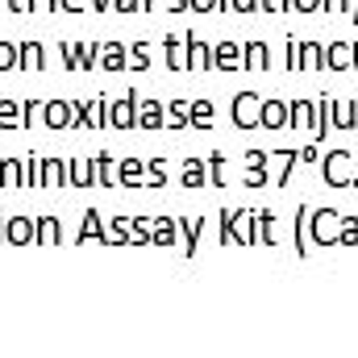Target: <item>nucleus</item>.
<instances>
[{
  "label": "nucleus",
  "mask_w": 358,
  "mask_h": 358,
  "mask_svg": "<svg viewBox=\"0 0 358 358\" xmlns=\"http://www.w3.org/2000/svg\"><path fill=\"white\" fill-rule=\"evenodd\" d=\"M71 125H80V129H100V125H108V100L71 104Z\"/></svg>",
  "instance_id": "1"
},
{
  "label": "nucleus",
  "mask_w": 358,
  "mask_h": 358,
  "mask_svg": "<svg viewBox=\"0 0 358 358\" xmlns=\"http://www.w3.org/2000/svg\"><path fill=\"white\" fill-rule=\"evenodd\" d=\"M308 234H313L317 242H338V234H342V217H338L334 208L308 213Z\"/></svg>",
  "instance_id": "2"
},
{
  "label": "nucleus",
  "mask_w": 358,
  "mask_h": 358,
  "mask_svg": "<svg viewBox=\"0 0 358 358\" xmlns=\"http://www.w3.org/2000/svg\"><path fill=\"white\" fill-rule=\"evenodd\" d=\"M325 179H329L334 187L350 183V179H355V155H350V150H334V155L325 159Z\"/></svg>",
  "instance_id": "3"
},
{
  "label": "nucleus",
  "mask_w": 358,
  "mask_h": 358,
  "mask_svg": "<svg viewBox=\"0 0 358 358\" xmlns=\"http://www.w3.org/2000/svg\"><path fill=\"white\" fill-rule=\"evenodd\" d=\"M134 121H138V96L125 92L117 104H108V125L113 129H134Z\"/></svg>",
  "instance_id": "4"
},
{
  "label": "nucleus",
  "mask_w": 358,
  "mask_h": 358,
  "mask_svg": "<svg viewBox=\"0 0 358 358\" xmlns=\"http://www.w3.org/2000/svg\"><path fill=\"white\" fill-rule=\"evenodd\" d=\"M259 96L255 92H242V96H234V125H242V129H255L259 125Z\"/></svg>",
  "instance_id": "5"
},
{
  "label": "nucleus",
  "mask_w": 358,
  "mask_h": 358,
  "mask_svg": "<svg viewBox=\"0 0 358 358\" xmlns=\"http://www.w3.org/2000/svg\"><path fill=\"white\" fill-rule=\"evenodd\" d=\"M0 234H4L8 246H29L34 242V221L29 217H4L0 221Z\"/></svg>",
  "instance_id": "6"
},
{
  "label": "nucleus",
  "mask_w": 358,
  "mask_h": 358,
  "mask_svg": "<svg viewBox=\"0 0 358 358\" xmlns=\"http://www.w3.org/2000/svg\"><path fill=\"white\" fill-rule=\"evenodd\" d=\"M92 183H96V163L84 155L67 159V187H92Z\"/></svg>",
  "instance_id": "7"
},
{
  "label": "nucleus",
  "mask_w": 358,
  "mask_h": 358,
  "mask_svg": "<svg viewBox=\"0 0 358 358\" xmlns=\"http://www.w3.org/2000/svg\"><path fill=\"white\" fill-rule=\"evenodd\" d=\"M42 125H46V129H71V104H67V100H46Z\"/></svg>",
  "instance_id": "8"
},
{
  "label": "nucleus",
  "mask_w": 358,
  "mask_h": 358,
  "mask_svg": "<svg viewBox=\"0 0 358 358\" xmlns=\"http://www.w3.org/2000/svg\"><path fill=\"white\" fill-rule=\"evenodd\" d=\"M134 125H142V129H163L167 125V108L159 104V100H138V121Z\"/></svg>",
  "instance_id": "9"
},
{
  "label": "nucleus",
  "mask_w": 358,
  "mask_h": 358,
  "mask_svg": "<svg viewBox=\"0 0 358 358\" xmlns=\"http://www.w3.org/2000/svg\"><path fill=\"white\" fill-rule=\"evenodd\" d=\"M259 125L263 129H283L287 125V104L283 100H263L259 104Z\"/></svg>",
  "instance_id": "10"
},
{
  "label": "nucleus",
  "mask_w": 358,
  "mask_h": 358,
  "mask_svg": "<svg viewBox=\"0 0 358 358\" xmlns=\"http://www.w3.org/2000/svg\"><path fill=\"white\" fill-rule=\"evenodd\" d=\"M59 238H63L59 217H38V221H34V246H55Z\"/></svg>",
  "instance_id": "11"
},
{
  "label": "nucleus",
  "mask_w": 358,
  "mask_h": 358,
  "mask_svg": "<svg viewBox=\"0 0 358 358\" xmlns=\"http://www.w3.org/2000/svg\"><path fill=\"white\" fill-rule=\"evenodd\" d=\"M42 159V187H67V163L63 159H50V155H38Z\"/></svg>",
  "instance_id": "12"
},
{
  "label": "nucleus",
  "mask_w": 358,
  "mask_h": 358,
  "mask_svg": "<svg viewBox=\"0 0 358 358\" xmlns=\"http://www.w3.org/2000/svg\"><path fill=\"white\" fill-rule=\"evenodd\" d=\"M213 67H221V71H238V67H242V50H238L234 42L213 46Z\"/></svg>",
  "instance_id": "13"
},
{
  "label": "nucleus",
  "mask_w": 358,
  "mask_h": 358,
  "mask_svg": "<svg viewBox=\"0 0 358 358\" xmlns=\"http://www.w3.org/2000/svg\"><path fill=\"white\" fill-rule=\"evenodd\" d=\"M76 242L84 246V242H104V221H100V213H84V221H80V234H76Z\"/></svg>",
  "instance_id": "14"
},
{
  "label": "nucleus",
  "mask_w": 358,
  "mask_h": 358,
  "mask_svg": "<svg viewBox=\"0 0 358 358\" xmlns=\"http://www.w3.org/2000/svg\"><path fill=\"white\" fill-rule=\"evenodd\" d=\"M17 67H21V71H38V67H46V50H42L38 42H25V46L17 50Z\"/></svg>",
  "instance_id": "15"
},
{
  "label": "nucleus",
  "mask_w": 358,
  "mask_h": 358,
  "mask_svg": "<svg viewBox=\"0 0 358 358\" xmlns=\"http://www.w3.org/2000/svg\"><path fill=\"white\" fill-rule=\"evenodd\" d=\"M125 46H117V42H104L100 46V59H96V67H104V71H121L125 67Z\"/></svg>",
  "instance_id": "16"
},
{
  "label": "nucleus",
  "mask_w": 358,
  "mask_h": 358,
  "mask_svg": "<svg viewBox=\"0 0 358 358\" xmlns=\"http://www.w3.org/2000/svg\"><path fill=\"white\" fill-rule=\"evenodd\" d=\"M129 242H134L129 221H125V217H113V221L104 225V246H129Z\"/></svg>",
  "instance_id": "17"
},
{
  "label": "nucleus",
  "mask_w": 358,
  "mask_h": 358,
  "mask_svg": "<svg viewBox=\"0 0 358 358\" xmlns=\"http://www.w3.org/2000/svg\"><path fill=\"white\" fill-rule=\"evenodd\" d=\"M176 234H179L176 221H167V217H150V242H159V246H176Z\"/></svg>",
  "instance_id": "18"
},
{
  "label": "nucleus",
  "mask_w": 358,
  "mask_h": 358,
  "mask_svg": "<svg viewBox=\"0 0 358 358\" xmlns=\"http://www.w3.org/2000/svg\"><path fill=\"white\" fill-rule=\"evenodd\" d=\"M187 67H192V71H204V67H213V50H208L200 38H187Z\"/></svg>",
  "instance_id": "19"
},
{
  "label": "nucleus",
  "mask_w": 358,
  "mask_h": 358,
  "mask_svg": "<svg viewBox=\"0 0 358 358\" xmlns=\"http://www.w3.org/2000/svg\"><path fill=\"white\" fill-rule=\"evenodd\" d=\"M179 179H183V187H204L208 171H204V163H200V159H183V167H179Z\"/></svg>",
  "instance_id": "20"
},
{
  "label": "nucleus",
  "mask_w": 358,
  "mask_h": 358,
  "mask_svg": "<svg viewBox=\"0 0 358 358\" xmlns=\"http://www.w3.org/2000/svg\"><path fill=\"white\" fill-rule=\"evenodd\" d=\"M325 63L338 67V71H346V67H355V50H350L346 42H334V46L325 50Z\"/></svg>",
  "instance_id": "21"
},
{
  "label": "nucleus",
  "mask_w": 358,
  "mask_h": 358,
  "mask_svg": "<svg viewBox=\"0 0 358 358\" xmlns=\"http://www.w3.org/2000/svg\"><path fill=\"white\" fill-rule=\"evenodd\" d=\"M92 163H96V183H104V187L117 183V167H113V155H108V150H100Z\"/></svg>",
  "instance_id": "22"
},
{
  "label": "nucleus",
  "mask_w": 358,
  "mask_h": 358,
  "mask_svg": "<svg viewBox=\"0 0 358 358\" xmlns=\"http://www.w3.org/2000/svg\"><path fill=\"white\" fill-rule=\"evenodd\" d=\"M242 67H250V71H263V67H267V46H263V42H250V46H242Z\"/></svg>",
  "instance_id": "23"
},
{
  "label": "nucleus",
  "mask_w": 358,
  "mask_h": 358,
  "mask_svg": "<svg viewBox=\"0 0 358 358\" xmlns=\"http://www.w3.org/2000/svg\"><path fill=\"white\" fill-rule=\"evenodd\" d=\"M287 117H292L287 125H308V129H313V117H317V104H308V100H296V104L287 108Z\"/></svg>",
  "instance_id": "24"
},
{
  "label": "nucleus",
  "mask_w": 358,
  "mask_h": 358,
  "mask_svg": "<svg viewBox=\"0 0 358 358\" xmlns=\"http://www.w3.org/2000/svg\"><path fill=\"white\" fill-rule=\"evenodd\" d=\"M200 229H204V221H200V217H183V221H179V238L187 242V255L196 250V242H200Z\"/></svg>",
  "instance_id": "25"
},
{
  "label": "nucleus",
  "mask_w": 358,
  "mask_h": 358,
  "mask_svg": "<svg viewBox=\"0 0 358 358\" xmlns=\"http://www.w3.org/2000/svg\"><path fill=\"white\" fill-rule=\"evenodd\" d=\"M21 176H25V167H21V159H4V176H0V187H8V192H17V187H21Z\"/></svg>",
  "instance_id": "26"
},
{
  "label": "nucleus",
  "mask_w": 358,
  "mask_h": 358,
  "mask_svg": "<svg viewBox=\"0 0 358 358\" xmlns=\"http://www.w3.org/2000/svg\"><path fill=\"white\" fill-rule=\"evenodd\" d=\"M334 125H342V129H355L358 125V104H334Z\"/></svg>",
  "instance_id": "27"
},
{
  "label": "nucleus",
  "mask_w": 358,
  "mask_h": 358,
  "mask_svg": "<svg viewBox=\"0 0 358 358\" xmlns=\"http://www.w3.org/2000/svg\"><path fill=\"white\" fill-rule=\"evenodd\" d=\"M125 67H134V71H146V67H150V46H146V42L129 46V55H125Z\"/></svg>",
  "instance_id": "28"
},
{
  "label": "nucleus",
  "mask_w": 358,
  "mask_h": 358,
  "mask_svg": "<svg viewBox=\"0 0 358 358\" xmlns=\"http://www.w3.org/2000/svg\"><path fill=\"white\" fill-rule=\"evenodd\" d=\"M21 125V104L17 100H0V129H17Z\"/></svg>",
  "instance_id": "29"
},
{
  "label": "nucleus",
  "mask_w": 358,
  "mask_h": 358,
  "mask_svg": "<svg viewBox=\"0 0 358 358\" xmlns=\"http://www.w3.org/2000/svg\"><path fill=\"white\" fill-rule=\"evenodd\" d=\"M187 117H192V104H187V100L167 104V125H171V129H183V125H187Z\"/></svg>",
  "instance_id": "30"
},
{
  "label": "nucleus",
  "mask_w": 358,
  "mask_h": 358,
  "mask_svg": "<svg viewBox=\"0 0 358 358\" xmlns=\"http://www.w3.org/2000/svg\"><path fill=\"white\" fill-rule=\"evenodd\" d=\"M117 179H125L129 187H142V163H138V159H121V171H117Z\"/></svg>",
  "instance_id": "31"
},
{
  "label": "nucleus",
  "mask_w": 358,
  "mask_h": 358,
  "mask_svg": "<svg viewBox=\"0 0 358 358\" xmlns=\"http://www.w3.org/2000/svg\"><path fill=\"white\" fill-rule=\"evenodd\" d=\"M167 63H171L176 71H183V67H187V55H183V38H176V34L167 38Z\"/></svg>",
  "instance_id": "32"
},
{
  "label": "nucleus",
  "mask_w": 358,
  "mask_h": 358,
  "mask_svg": "<svg viewBox=\"0 0 358 358\" xmlns=\"http://www.w3.org/2000/svg\"><path fill=\"white\" fill-rule=\"evenodd\" d=\"M42 108H46L42 100H25L21 104V125H42Z\"/></svg>",
  "instance_id": "33"
},
{
  "label": "nucleus",
  "mask_w": 358,
  "mask_h": 358,
  "mask_svg": "<svg viewBox=\"0 0 358 358\" xmlns=\"http://www.w3.org/2000/svg\"><path fill=\"white\" fill-rule=\"evenodd\" d=\"M192 125H200V129L213 125V104H208V100H196V104H192Z\"/></svg>",
  "instance_id": "34"
},
{
  "label": "nucleus",
  "mask_w": 358,
  "mask_h": 358,
  "mask_svg": "<svg viewBox=\"0 0 358 358\" xmlns=\"http://www.w3.org/2000/svg\"><path fill=\"white\" fill-rule=\"evenodd\" d=\"M25 183H29V187H42V159H38V155L25 163Z\"/></svg>",
  "instance_id": "35"
},
{
  "label": "nucleus",
  "mask_w": 358,
  "mask_h": 358,
  "mask_svg": "<svg viewBox=\"0 0 358 358\" xmlns=\"http://www.w3.org/2000/svg\"><path fill=\"white\" fill-rule=\"evenodd\" d=\"M13 67H17V46L0 42V71H13Z\"/></svg>",
  "instance_id": "36"
},
{
  "label": "nucleus",
  "mask_w": 358,
  "mask_h": 358,
  "mask_svg": "<svg viewBox=\"0 0 358 358\" xmlns=\"http://www.w3.org/2000/svg\"><path fill=\"white\" fill-rule=\"evenodd\" d=\"M146 187H163V183H167V167H163V163H150V167H146Z\"/></svg>",
  "instance_id": "37"
},
{
  "label": "nucleus",
  "mask_w": 358,
  "mask_h": 358,
  "mask_svg": "<svg viewBox=\"0 0 358 358\" xmlns=\"http://www.w3.org/2000/svg\"><path fill=\"white\" fill-rule=\"evenodd\" d=\"M338 242L355 246V242H358V221H342V234H338Z\"/></svg>",
  "instance_id": "38"
},
{
  "label": "nucleus",
  "mask_w": 358,
  "mask_h": 358,
  "mask_svg": "<svg viewBox=\"0 0 358 358\" xmlns=\"http://www.w3.org/2000/svg\"><path fill=\"white\" fill-rule=\"evenodd\" d=\"M108 8H117V13H138L142 0H108Z\"/></svg>",
  "instance_id": "39"
},
{
  "label": "nucleus",
  "mask_w": 358,
  "mask_h": 358,
  "mask_svg": "<svg viewBox=\"0 0 358 358\" xmlns=\"http://www.w3.org/2000/svg\"><path fill=\"white\" fill-rule=\"evenodd\" d=\"M259 8H263V13H287L292 4H287V0H259Z\"/></svg>",
  "instance_id": "40"
},
{
  "label": "nucleus",
  "mask_w": 358,
  "mask_h": 358,
  "mask_svg": "<svg viewBox=\"0 0 358 358\" xmlns=\"http://www.w3.org/2000/svg\"><path fill=\"white\" fill-rule=\"evenodd\" d=\"M234 13H259V0H229Z\"/></svg>",
  "instance_id": "41"
},
{
  "label": "nucleus",
  "mask_w": 358,
  "mask_h": 358,
  "mask_svg": "<svg viewBox=\"0 0 358 358\" xmlns=\"http://www.w3.org/2000/svg\"><path fill=\"white\" fill-rule=\"evenodd\" d=\"M59 0H29V13H55Z\"/></svg>",
  "instance_id": "42"
},
{
  "label": "nucleus",
  "mask_w": 358,
  "mask_h": 358,
  "mask_svg": "<svg viewBox=\"0 0 358 358\" xmlns=\"http://www.w3.org/2000/svg\"><path fill=\"white\" fill-rule=\"evenodd\" d=\"M287 4H292L296 13H317V8H321V0H287Z\"/></svg>",
  "instance_id": "43"
},
{
  "label": "nucleus",
  "mask_w": 358,
  "mask_h": 358,
  "mask_svg": "<svg viewBox=\"0 0 358 358\" xmlns=\"http://www.w3.org/2000/svg\"><path fill=\"white\" fill-rule=\"evenodd\" d=\"M187 8H192V13H213L217 0H187Z\"/></svg>",
  "instance_id": "44"
},
{
  "label": "nucleus",
  "mask_w": 358,
  "mask_h": 358,
  "mask_svg": "<svg viewBox=\"0 0 358 358\" xmlns=\"http://www.w3.org/2000/svg\"><path fill=\"white\" fill-rule=\"evenodd\" d=\"M59 8H63V13H84L88 0H59Z\"/></svg>",
  "instance_id": "45"
},
{
  "label": "nucleus",
  "mask_w": 358,
  "mask_h": 358,
  "mask_svg": "<svg viewBox=\"0 0 358 358\" xmlns=\"http://www.w3.org/2000/svg\"><path fill=\"white\" fill-rule=\"evenodd\" d=\"M4 8H8V13H17V17H21V13H29V0H4Z\"/></svg>",
  "instance_id": "46"
},
{
  "label": "nucleus",
  "mask_w": 358,
  "mask_h": 358,
  "mask_svg": "<svg viewBox=\"0 0 358 358\" xmlns=\"http://www.w3.org/2000/svg\"><path fill=\"white\" fill-rule=\"evenodd\" d=\"M321 4H325L329 13H346V0H321Z\"/></svg>",
  "instance_id": "47"
},
{
  "label": "nucleus",
  "mask_w": 358,
  "mask_h": 358,
  "mask_svg": "<svg viewBox=\"0 0 358 358\" xmlns=\"http://www.w3.org/2000/svg\"><path fill=\"white\" fill-rule=\"evenodd\" d=\"M167 8H176V13H183V8H187V0H167Z\"/></svg>",
  "instance_id": "48"
},
{
  "label": "nucleus",
  "mask_w": 358,
  "mask_h": 358,
  "mask_svg": "<svg viewBox=\"0 0 358 358\" xmlns=\"http://www.w3.org/2000/svg\"><path fill=\"white\" fill-rule=\"evenodd\" d=\"M92 8H96V13H104V8H108V0H88Z\"/></svg>",
  "instance_id": "49"
},
{
  "label": "nucleus",
  "mask_w": 358,
  "mask_h": 358,
  "mask_svg": "<svg viewBox=\"0 0 358 358\" xmlns=\"http://www.w3.org/2000/svg\"><path fill=\"white\" fill-rule=\"evenodd\" d=\"M355 67H358V46H355Z\"/></svg>",
  "instance_id": "50"
},
{
  "label": "nucleus",
  "mask_w": 358,
  "mask_h": 358,
  "mask_svg": "<svg viewBox=\"0 0 358 358\" xmlns=\"http://www.w3.org/2000/svg\"><path fill=\"white\" fill-rule=\"evenodd\" d=\"M0 176H4V159H0Z\"/></svg>",
  "instance_id": "51"
},
{
  "label": "nucleus",
  "mask_w": 358,
  "mask_h": 358,
  "mask_svg": "<svg viewBox=\"0 0 358 358\" xmlns=\"http://www.w3.org/2000/svg\"><path fill=\"white\" fill-rule=\"evenodd\" d=\"M0 221H4V217H0ZM0 242H4V234H0Z\"/></svg>",
  "instance_id": "52"
},
{
  "label": "nucleus",
  "mask_w": 358,
  "mask_h": 358,
  "mask_svg": "<svg viewBox=\"0 0 358 358\" xmlns=\"http://www.w3.org/2000/svg\"><path fill=\"white\" fill-rule=\"evenodd\" d=\"M0 8H4V0H0Z\"/></svg>",
  "instance_id": "53"
}]
</instances>
